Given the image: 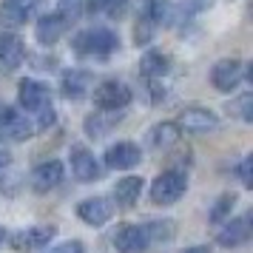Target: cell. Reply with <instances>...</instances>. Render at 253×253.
<instances>
[{"mask_svg": "<svg viewBox=\"0 0 253 253\" xmlns=\"http://www.w3.org/2000/svg\"><path fill=\"white\" fill-rule=\"evenodd\" d=\"M126 6H128V0H91V9L108 14V17H120L126 12Z\"/></svg>", "mask_w": 253, "mask_h": 253, "instance_id": "25", "label": "cell"}, {"mask_svg": "<svg viewBox=\"0 0 253 253\" xmlns=\"http://www.w3.org/2000/svg\"><path fill=\"white\" fill-rule=\"evenodd\" d=\"M245 80V63L242 60H219L211 69V83L216 91H233Z\"/></svg>", "mask_w": 253, "mask_h": 253, "instance_id": "7", "label": "cell"}, {"mask_svg": "<svg viewBox=\"0 0 253 253\" xmlns=\"http://www.w3.org/2000/svg\"><path fill=\"white\" fill-rule=\"evenodd\" d=\"M168 63L171 60L165 57L162 51H148L142 63H139V71H142V77H148V80H162V74H168Z\"/></svg>", "mask_w": 253, "mask_h": 253, "instance_id": "20", "label": "cell"}, {"mask_svg": "<svg viewBox=\"0 0 253 253\" xmlns=\"http://www.w3.org/2000/svg\"><path fill=\"white\" fill-rule=\"evenodd\" d=\"M77 216L91 225V228H103L108 219L114 216V202H108L105 196H91V199H83L77 205Z\"/></svg>", "mask_w": 253, "mask_h": 253, "instance_id": "9", "label": "cell"}, {"mask_svg": "<svg viewBox=\"0 0 253 253\" xmlns=\"http://www.w3.org/2000/svg\"><path fill=\"white\" fill-rule=\"evenodd\" d=\"M176 139H179V126L176 123H157V126L151 128L154 148H171Z\"/></svg>", "mask_w": 253, "mask_h": 253, "instance_id": "21", "label": "cell"}, {"mask_svg": "<svg viewBox=\"0 0 253 253\" xmlns=\"http://www.w3.org/2000/svg\"><path fill=\"white\" fill-rule=\"evenodd\" d=\"M139 160H142V151L134 142H117L105 151V165L114 171H128V168L139 165Z\"/></svg>", "mask_w": 253, "mask_h": 253, "instance_id": "14", "label": "cell"}, {"mask_svg": "<svg viewBox=\"0 0 253 253\" xmlns=\"http://www.w3.org/2000/svg\"><path fill=\"white\" fill-rule=\"evenodd\" d=\"M142 194V179L139 176H126V179H117L114 185V199L120 208H134L139 202Z\"/></svg>", "mask_w": 253, "mask_h": 253, "instance_id": "18", "label": "cell"}, {"mask_svg": "<svg viewBox=\"0 0 253 253\" xmlns=\"http://www.w3.org/2000/svg\"><path fill=\"white\" fill-rule=\"evenodd\" d=\"M37 9V0H3L0 3V26L3 29H17L32 20Z\"/></svg>", "mask_w": 253, "mask_h": 253, "instance_id": "8", "label": "cell"}, {"mask_svg": "<svg viewBox=\"0 0 253 253\" xmlns=\"http://www.w3.org/2000/svg\"><path fill=\"white\" fill-rule=\"evenodd\" d=\"M117 120H120L117 114H108V120H103V111H97L94 117L85 120V131H88V137H105Z\"/></svg>", "mask_w": 253, "mask_h": 253, "instance_id": "23", "label": "cell"}, {"mask_svg": "<svg viewBox=\"0 0 253 253\" xmlns=\"http://www.w3.org/2000/svg\"><path fill=\"white\" fill-rule=\"evenodd\" d=\"M46 253H85V245H83L80 239H69V242H63V245L48 248Z\"/></svg>", "mask_w": 253, "mask_h": 253, "instance_id": "27", "label": "cell"}, {"mask_svg": "<svg viewBox=\"0 0 253 253\" xmlns=\"http://www.w3.org/2000/svg\"><path fill=\"white\" fill-rule=\"evenodd\" d=\"M63 176H66V168H63L60 160L40 162L35 171H32V188H35L37 194H48V191H54L63 182Z\"/></svg>", "mask_w": 253, "mask_h": 253, "instance_id": "10", "label": "cell"}, {"mask_svg": "<svg viewBox=\"0 0 253 253\" xmlns=\"http://www.w3.org/2000/svg\"><path fill=\"white\" fill-rule=\"evenodd\" d=\"M63 94L69 97V100H83L85 94H88V88H91V74L88 71H77L71 69L63 74Z\"/></svg>", "mask_w": 253, "mask_h": 253, "instance_id": "17", "label": "cell"}, {"mask_svg": "<svg viewBox=\"0 0 253 253\" xmlns=\"http://www.w3.org/2000/svg\"><path fill=\"white\" fill-rule=\"evenodd\" d=\"M236 171H239V179H242V185H245V188H251V157H245V160L239 162V168H236Z\"/></svg>", "mask_w": 253, "mask_h": 253, "instance_id": "28", "label": "cell"}, {"mask_svg": "<svg viewBox=\"0 0 253 253\" xmlns=\"http://www.w3.org/2000/svg\"><path fill=\"white\" fill-rule=\"evenodd\" d=\"M131 100H134V94H131V88H128L126 83L105 80L94 88V105L100 111H105V114H117V111L128 108Z\"/></svg>", "mask_w": 253, "mask_h": 253, "instance_id": "4", "label": "cell"}, {"mask_svg": "<svg viewBox=\"0 0 253 253\" xmlns=\"http://www.w3.org/2000/svg\"><path fill=\"white\" fill-rule=\"evenodd\" d=\"M3 239H6V230H0V245H3Z\"/></svg>", "mask_w": 253, "mask_h": 253, "instance_id": "31", "label": "cell"}, {"mask_svg": "<svg viewBox=\"0 0 253 253\" xmlns=\"http://www.w3.org/2000/svg\"><path fill=\"white\" fill-rule=\"evenodd\" d=\"M63 32H66V26H63V20H60L57 14H46L35 26V35L43 46H54L60 37H63Z\"/></svg>", "mask_w": 253, "mask_h": 253, "instance_id": "19", "label": "cell"}, {"mask_svg": "<svg viewBox=\"0 0 253 253\" xmlns=\"http://www.w3.org/2000/svg\"><path fill=\"white\" fill-rule=\"evenodd\" d=\"M233 111H236V117L239 120H245V123H251L253 120V94H242L239 100H236V105H233Z\"/></svg>", "mask_w": 253, "mask_h": 253, "instance_id": "26", "label": "cell"}, {"mask_svg": "<svg viewBox=\"0 0 253 253\" xmlns=\"http://www.w3.org/2000/svg\"><path fill=\"white\" fill-rule=\"evenodd\" d=\"M57 236V228L54 225H35V228H26L12 233V248L17 253H29V251H40V248H48V242Z\"/></svg>", "mask_w": 253, "mask_h": 253, "instance_id": "6", "label": "cell"}, {"mask_svg": "<svg viewBox=\"0 0 253 253\" xmlns=\"http://www.w3.org/2000/svg\"><path fill=\"white\" fill-rule=\"evenodd\" d=\"M0 137L23 142V139L35 137V123H32L23 111H17L12 105H3V108H0Z\"/></svg>", "mask_w": 253, "mask_h": 253, "instance_id": "5", "label": "cell"}, {"mask_svg": "<svg viewBox=\"0 0 253 253\" xmlns=\"http://www.w3.org/2000/svg\"><path fill=\"white\" fill-rule=\"evenodd\" d=\"M185 253H208V248H188Z\"/></svg>", "mask_w": 253, "mask_h": 253, "instance_id": "30", "label": "cell"}, {"mask_svg": "<svg viewBox=\"0 0 253 253\" xmlns=\"http://www.w3.org/2000/svg\"><path fill=\"white\" fill-rule=\"evenodd\" d=\"M26 60V46L17 35L0 32V69L14 71L17 66H23Z\"/></svg>", "mask_w": 253, "mask_h": 253, "instance_id": "16", "label": "cell"}, {"mask_svg": "<svg viewBox=\"0 0 253 253\" xmlns=\"http://www.w3.org/2000/svg\"><path fill=\"white\" fill-rule=\"evenodd\" d=\"M248 239H251V216L228 219V222H222V230L216 233V242L222 248H239Z\"/></svg>", "mask_w": 253, "mask_h": 253, "instance_id": "15", "label": "cell"}, {"mask_svg": "<svg viewBox=\"0 0 253 253\" xmlns=\"http://www.w3.org/2000/svg\"><path fill=\"white\" fill-rule=\"evenodd\" d=\"M233 202H236V196L233 194L219 196V202L213 205V211H211V219H213V222H228L230 211H233Z\"/></svg>", "mask_w": 253, "mask_h": 253, "instance_id": "24", "label": "cell"}, {"mask_svg": "<svg viewBox=\"0 0 253 253\" xmlns=\"http://www.w3.org/2000/svg\"><path fill=\"white\" fill-rule=\"evenodd\" d=\"M17 100L23 105V111L37 117V126L40 131H46L51 123H54V108H51V91H48L46 83L40 80H20L17 85Z\"/></svg>", "mask_w": 253, "mask_h": 253, "instance_id": "1", "label": "cell"}, {"mask_svg": "<svg viewBox=\"0 0 253 253\" xmlns=\"http://www.w3.org/2000/svg\"><path fill=\"white\" fill-rule=\"evenodd\" d=\"M176 126H179V131H188V134H208L219 126V117L208 108H185Z\"/></svg>", "mask_w": 253, "mask_h": 253, "instance_id": "12", "label": "cell"}, {"mask_svg": "<svg viewBox=\"0 0 253 253\" xmlns=\"http://www.w3.org/2000/svg\"><path fill=\"white\" fill-rule=\"evenodd\" d=\"M71 173L77 182H97L100 179V162L94 160V154L83 145H74L71 148Z\"/></svg>", "mask_w": 253, "mask_h": 253, "instance_id": "11", "label": "cell"}, {"mask_svg": "<svg viewBox=\"0 0 253 253\" xmlns=\"http://www.w3.org/2000/svg\"><path fill=\"white\" fill-rule=\"evenodd\" d=\"M83 9H85V0H57L54 14H57L60 20H63V26L69 29L71 23H77L83 17Z\"/></svg>", "mask_w": 253, "mask_h": 253, "instance_id": "22", "label": "cell"}, {"mask_svg": "<svg viewBox=\"0 0 253 253\" xmlns=\"http://www.w3.org/2000/svg\"><path fill=\"white\" fill-rule=\"evenodd\" d=\"M114 245L120 253H145L151 245L148 230H145V225H123Z\"/></svg>", "mask_w": 253, "mask_h": 253, "instance_id": "13", "label": "cell"}, {"mask_svg": "<svg viewBox=\"0 0 253 253\" xmlns=\"http://www.w3.org/2000/svg\"><path fill=\"white\" fill-rule=\"evenodd\" d=\"M188 191V176L182 171H162L154 185H151V202L154 205H173V202H179Z\"/></svg>", "mask_w": 253, "mask_h": 253, "instance_id": "3", "label": "cell"}, {"mask_svg": "<svg viewBox=\"0 0 253 253\" xmlns=\"http://www.w3.org/2000/svg\"><path fill=\"white\" fill-rule=\"evenodd\" d=\"M74 51L80 54V57H97L103 60L108 54H114L117 48H120V37L111 32V29H103V26H94V29H85L80 35L74 37Z\"/></svg>", "mask_w": 253, "mask_h": 253, "instance_id": "2", "label": "cell"}, {"mask_svg": "<svg viewBox=\"0 0 253 253\" xmlns=\"http://www.w3.org/2000/svg\"><path fill=\"white\" fill-rule=\"evenodd\" d=\"M9 160H12V154L0 145V168H6V165H9Z\"/></svg>", "mask_w": 253, "mask_h": 253, "instance_id": "29", "label": "cell"}]
</instances>
